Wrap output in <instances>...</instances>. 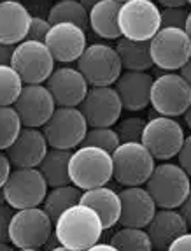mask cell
<instances>
[{"mask_svg": "<svg viewBox=\"0 0 191 251\" xmlns=\"http://www.w3.org/2000/svg\"><path fill=\"white\" fill-rule=\"evenodd\" d=\"M104 232L100 216L83 202L71 205L54 222V235L58 237L63 250H92Z\"/></svg>", "mask_w": 191, "mask_h": 251, "instance_id": "obj_1", "label": "cell"}, {"mask_svg": "<svg viewBox=\"0 0 191 251\" xmlns=\"http://www.w3.org/2000/svg\"><path fill=\"white\" fill-rule=\"evenodd\" d=\"M54 232V222L44 207L16 209L9 225V239L14 248L35 251L46 246Z\"/></svg>", "mask_w": 191, "mask_h": 251, "instance_id": "obj_2", "label": "cell"}, {"mask_svg": "<svg viewBox=\"0 0 191 251\" xmlns=\"http://www.w3.org/2000/svg\"><path fill=\"white\" fill-rule=\"evenodd\" d=\"M71 183L79 190L104 186L112 179V155L95 146H79L72 151Z\"/></svg>", "mask_w": 191, "mask_h": 251, "instance_id": "obj_3", "label": "cell"}, {"mask_svg": "<svg viewBox=\"0 0 191 251\" xmlns=\"http://www.w3.org/2000/svg\"><path fill=\"white\" fill-rule=\"evenodd\" d=\"M144 186L149 190L158 207L179 209L191 190V177L179 163L167 160L160 165H154L153 174Z\"/></svg>", "mask_w": 191, "mask_h": 251, "instance_id": "obj_4", "label": "cell"}, {"mask_svg": "<svg viewBox=\"0 0 191 251\" xmlns=\"http://www.w3.org/2000/svg\"><path fill=\"white\" fill-rule=\"evenodd\" d=\"M112 155V179L123 186L145 184L154 171V156L142 143H121Z\"/></svg>", "mask_w": 191, "mask_h": 251, "instance_id": "obj_5", "label": "cell"}, {"mask_svg": "<svg viewBox=\"0 0 191 251\" xmlns=\"http://www.w3.org/2000/svg\"><path fill=\"white\" fill-rule=\"evenodd\" d=\"M5 204L13 209H26L42 205L49 184L39 167H14L4 184Z\"/></svg>", "mask_w": 191, "mask_h": 251, "instance_id": "obj_6", "label": "cell"}, {"mask_svg": "<svg viewBox=\"0 0 191 251\" xmlns=\"http://www.w3.org/2000/svg\"><path fill=\"white\" fill-rule=\"evenodd\" d=\"M77 69L90 86H112L123 72L116 48L102 42L88 44L77 60Z\"/></svg>", "mask_w": 191, "mask_h": 251, "instance_id": "obj_7", "label": "cell"}, {"mask_svg": "<svg viewBox=\"0 0 191 251\" xmlns=\"http://www.w3.org/2000/svg\"><path fill=\"white\" fill-rule=\"evenodd\" d=\"M54 56L51 54L46 42L25 39L14 46L11 65L20 74L25 84L46 83L54 71Z\"/></svg>", "mask_w": 191, "mask_h": 251, "instance_id": "obj_8", "label": "cell"}, {"mask_svg": "<svg viewBox=\"0 0 191 251\" xmlns=\"http://www.w3.org/2000/svg\"><path fill=\"white\" fill-rule=\"evenodd\" d=\"M88 128H90V125H88L86 118L81 113L79 107L56 105L48 123L42 126V132L46 135L48 144L51 148L75 150L81 146Z\"/></svg>", "mask_w": 191, "mask_h": 251, "instance_id": "obj_9", "label": "cell"}, {"mask_svg": "<svg viewBox=\"0 0 191 251\" xmlns=\"http://www.w3.org/2000/svg\"><path fill=\"white\" fill-rule=\"evenodd\" d=\"M121 37L151 41L162 28V11L153 0H126L119 9Z\"/></svg>", "mask_w": 191, "mask_h": 251, "instance_id": "obj_10", "label": "cell"}, {"mask_svg": "<svg viewBox=\"0 0 191 251\" xmlns=\"http://www.w3.org/2000/svg\"><path fill=\"white\" fill-rule=\"evenodd\" d=\"M191 104V86L177 72H163L154 77L151 88V107L162 116H183Z\"/></svg>", "mask_w": 191, "mask_h": 251, "instance_id": "obj_11", "label": "cell"}, {"mask_svg": "<svg viewBox=\"0 0 191 251\" xmlns=\"http://www.w3.org/2000/svg\"><path fill=\"white\" fill-rule=\"evenodd\" d=\"M184 139H186L184 128L177 122V118L158 114L147 120L141 143L151 151L154 160L167 162L177 156Z\"/></svg>", "mask_w": 191, "mask_h": 251, "instance_id": "obj_12", "label": "cell"}, {"mask_svg": "<svg viewBox=\"0 0 191 251\" xmlns=\"http://www.w3.org/2000/svg\"><path fill=\"white\" fill-rule=\"evenodd\" d=\"M151 58L158 69L165 72L181 71L191 56V39L184 28H162L149 41Z\"/></svg>", "mask_w": 191, "mask_h": 251, "instance_id": "obj_13", "label": "cell"}, {"mask_svg": "<svg viewBox=\"0 0 191 251\" xmlns=\"http://www.w3.org/2000/svg\"><path fill=\"white\" fill-rule=\"evenodd\" d=\"M79 109L90 126H114L121 120L123 104L114 86H90Z\"/></svg>", "mask_w": 191, "mask_h": 251, "instance_id": "obj_14", "label": "cell"}, {"mask_svg": "<svg viewBox=\"0 0 191 251\" xmlns=\"http://www.w3.org/2000/svg\"><path fill=\"white\" fill-rule=\"evenodd\" d=\"M14 109L21 118L23 126L42 128L56 109L53 95L46 84H23Z\"/></svg>", "mask_w": 191, "mask_h": 251, "instance_id": "obj_15", "label": "cell"}, {"mask_svg": "<svg viewBox=\"0 0 191 251\" xmlns=\"http://www.w3.org/2000/svg\"><path fill=\"white\" fill-rule=\"evenodd\" d=\"M46 46L49 48L54 60L60 63L77 62L86 50V32L74 23H54L51 25L46 37Z\"/></svg>", "mask_w": 191, "mask_h": 251, "instance_id": "obj_16", "label": "cell"}, {"mask_svg": "<svg viewBox=\"0 0 191 251\" xmlns=\"http://www.w3.org/2000/svg\"><path fill=\"white\" fill-rule=\"evenodd\" d=\"M44 84L49 88L56 105L62 107H79L90 90L84 75L79 72V69L74 67L54 69Z\"/></svg>", "mask_w": 191, "mask_h": 251, "instance_id": "obj_17", "label": "cell"}, {"mask_svg": "<svg viewBox=\"0 0 191 251\" xmlns=\"http://www.w3.org/2000/svg\"><path fill=\"white\" fill-rule=\"evenodd\" d=\"M121 199V226H141L145 228L153 220L154 213L158 211V205L154 202L149 190L139 184V186H125L119 192Z\"/></svg>", "mask_w": 191, "mask_h": 251, "instance_id": "obj_18", "label": "cell"}, {"mask_svg": "<svg viewBox=\"0 0 191 251\" xmlns=\"http://www.w3.org/2000/svg\"><path fill=\"white\" fill-rule=\"evenodd\" d=\"M153 81L154 77L149 72L123 71L112 86L116 88L118 95H119L123 109L130 113H139V111H144L147 105H151Z\"/></svg>", "mask_w": 191, "mask_h": 251, "instance_id": "obj_19", "label": "cell"}, {"mask_svg": "<svg viewBox=\"0 0 191 251\" xmlns=\"http://www.w3.org/2000/svg\"><path fill=\"white\" fill-rule=\"evenodd\" d=\"M48 150L49 144L41 128L23 126L16 141L5 150V153L13 167H39Z\"/></svg>", "mask_w": 191, "mask_h": 251, "instance_id": "obj_20", "label": "cell"}, {"mask_svg": "<svg viewBox=\"0 0 191 251\" xmlns=\"http://www.w3.org/2000/svg\"><path fill=\"white\" fill-rule=\"evenodd\" d=\"M188 228L190 226H188L181 211L170 209V207H158L149 225L145 226V230L151 237V243H153V248L160 251L168 250L172 241L179 234L186 232Z\"/></svg>", "mask_w": 191, "mask_h": 251, "instance_id": "obj_21", "label": "cell"}, {"mask_svg": "<svg viewBox=\"0 0 191 251\" xmlns=\"http://www.w3.org/2000/svg\"><path fill=\"white\" fill-rule=\"evenodd\" d=\"M32 14L21 2L2 0L0 2V42L16 46L25 41Z\"/></svg>", "mask_w": 191, "mask_h": 251, "instance_id": "obj_22", "label": "cell"}, {"mask_svg": "<svg viewBox=\"0 0 191 251\" xmlns=\"http://www.w3.org/2000/svg\"><path fill=\"white\" fill-rule=\"evenodd\" d=\"M83 204L90 205L93 211L100 216L104 230H111L112 226L119 223L121 214V199L119 193L109 188L107 184L96 186V188L83 190L81 201Z\"/></svg>", "mask_w": 191, "mask_h": 251, "instance_id": "obj_23", "label": "cell"}, {"mask_svg": "<svg viewBox=\"0 0 191 251\" xmlns=\"http://www.w3.org/2000/svg\"><path fill=\"white\" fill-rule=\"evenodd\" d=\"M119 9L121 2H118V0H102V2H98L95 7L88 11L90 28L98 37L107 39V41H118L121 37L119 20H118Z\"/></svg>", "mask_w": 191, "mask_h": 251, "instance_id": "obj_24", "label": "cell"}, {"mask_svg": "<svg viewBox=\"0 0 191 251\" xmlns=\"http://www.w3.org/2000/svg\"><path fill=\"white\" fill-rule=\"evenodd\" d=\"M116 53L121 60L123 71H142L147 72L153 67L149 41H135V39L119 37L116 42Z\"/></svg>", "mask_w": 191, "mask_h": 251, "instance_id": "obj_25", "label": "cell"}, {"mask_svg": "<svg viewBox=\"0 0 191 251\" xmlns=\"http://www.w3.org/2000/svg\"><path fill=\"white\" fill-rule=\"evenodd\" d=\"M72 150H60V148H51L48 150L46 156L39 163V171L46 179V183L51 186H60V184L71 183V165Z\"/></svg>", "mask_w": 191, "mask_h": 251, "instance_id": "obj_26", "label": "cell"}, {"mask_svg": "<svg viewBox=\"0 0 191 251\" xmlns=\"http://www.w3.org/2000/svg\"><path fill=\"white\" fill-rule=\"evenodd\" d=\"M81 193H83V190H79L72 183L60 184V186H51L46 193V199L42 202V207L51 216V220L56 222V218L63 211L69 209L71 205L77 204L81 201Z\"/></svg>", "mask_w": 191, "mask_h": 251, "instance_id": "obj_27", "label": "cell"}, {"mask_svg": "<svg viewBox=\"0 0 191 251\" xmlns=\"http://www.w3.org/2000/svg\"><path fill=\"white\" fill-rule=\"evenodd\" d=\"M51 25L54 23H74L81 28L88 30L90 21H88V9L81 4L79 0H58L48 14Z\"/></svg>", "mask_w": 191, "mask_h": 251, "instance_id": "obj_28", "label": "cell"}, {"mask_svg": "<svg viewBox=\"0 0 191 251\" xmlns=\"http://www.w3.org/2000/svg\"><path fill=\"white\" fill-rule=\"evenodd\" d=\"M111 243L116 250L125 251H149L153 250V243L145 228L141 226H121L119 230L112 234Z\"/></svg>", "mask_w": 191, "mask_h": 251, "instance_id": "obj_29", "label": "cell"}, {"mask_svg": "<svg viewBox=\"0 0 191 251\" xmlns=\"http://www.w3.org/2000/svg\"><path fill=\"white\" fill-rule=\"evenodd\" d=\"M23 123L14 105H0V150L5 151L20 135Z\"/></svg>", "mask_w": 191, "mask_h": 251, "instance_id": "obj_30", "label": "cell"}, {"mask_svg": "<svg viewBox=\"0 0 191 251\" xmlns=\"http://www.w3.org/2000/svg\"><path fill=\"white\" fill-rule=\"evenodd\" d=\"M23 84L25 83L13 65H0V105H14Z\"/></svg>", "mask_w": 191, "mask_h": 251, "instance_id": "obj_31", "label": "cell"}, {"mask_svg": "<svg viewBox=\"0 0 191 251\" xmlns=\"http://www.w3.org/2000/svg\"><path fill=\"white\" fill-rule=\"evenodd\" d=\"M119 144H121V141H119V135H118L116 128H112V126H90L83 139V143H81V146L102 148V150L112 153Z\"/></svg>", "mask_w": 191, "mask_h": 251, "instance_id": "obj_32", "label": "cell"}, {"mask_svg": "<svg viewBox=\"0 0 191 251\" xmlns=\"http://www.w3.org/2000/svg\"><path fill=\"white\" fill-rule=\"evenodd\" d=\"M145 120L141 116L123 118L116 123V132L121 143H141L145 128Z\"/></svg>", "mask_w": 191, "mask_h": 251, "instance_id": "obj_33", "label": "cell"}, {"mask_svg": "<svg viewBox=\"0 0 191 251\" xmlns=\"http://www.w3.org/2000/svg\"><path fill=\"white\" fill-rule=\"evenodd\" d=\"M186 7H163L162 9V26L167 28H184L188 20Z\"/></svg>", "mask_w": 191, "mask_h": 251, "instance_id": "obj_34", "label": "cell"}, {"mask_svg": "<svg viewBox=\"0 0 191 251\" xmlns=\"http://www.w3.org/2000/svg\"><path fill=\"white\" fill-rule=\"evenodd\" d=\"M49 28H51L49 20H46V18H39V16H32L26 39H30V41L44 42V41H46V37H48V32H49Z\"/></svg>", "mask_w": 191, "mask_h": 251, "instance_id": "obj_35", "label": "cell"}, {"mask_svg": "<svg viewBox=\"0 0 191 251\" xmlns=\"http://www.w3.org/2000/svg\"><path fill=\"white\" fill-rule=\"evenodd\" d=\"M14 211L9 204H0V241L2 243H11L9 239V225L13 220Z\"/></svg>", "mask_w": 191, "mask_h": 251, "instance_id": "obj_36", "label": "cell"}, {"mask_svg": "<svg viewBox=\"0 0 191 251\" xmlns=\"http://www.w3.org/2000/svg\"><path fill=\"white\" fill-rule=\"evenodd\" d=\"M177 163L188 172V176L191 177V134L184 139L183 146H181V150H179Z\"/></svg>", "mask_w": 191, "mask_h": 251, "instance_id": "obj_37", "label": "cell"}, {"mask_svg": "<svg viewBox=\"0 0 191 251\" xmlns=\"http://www.w3.org/2000/svg\"><path fill=\"white\" fill-rule=\"evenodd\" d=\"M170 251H191V232L186 230L183 234H179L177 237L172 241Z\"/></svg>", "mask_w": 191, "mask_h": 251, "instance_id": "obj_38", "label": "cell"}, {"mask_svg": "<svg viewBox=\"0 0 191 251\" xmlns=\"http://www.w3.org/2000/svg\"><path fill=\"white\" fill-rule=\"evenodd\" d=\"M13 163H11V160H9L7 153H4V151L0 150V188H4L5 181L9 179V174H11V171H13Z\"/></svg>", "mask_w": 191, "mask_h": 251, "instance_id": "obj_39", "label": "cell"}, {"mask_svg": "<svg viewBox=\"0 0 191 251\" xmlns=\"http://www.w3.org/2000/svg\"><path fill=\"white\" fill-rule=\"evenodd\" d=\"M13 51L14 46H9V44H2L0 42V65H11Z\"/></svg>", "mask_w": 191, "mask_h": 251, "instance_id": "obj_40", "label": "cell"}, {"mask_svg": "<svg viewBox=\"0 0 191 251\" xmlns=\"http://www.w3.org/2000/svg\"><path fill=\"white\" fill-rule=\"evenodd\" d=\"M179 211H181V214H183L184 220H186L188 226L191 228V190H190V193H188V197L184 199L183 204L179 205Z\"/></svg>", "mask_w": 191, "mask_h": 251, "instance_id": "obj_41", "label": "cell"}, {"mask_svg": "<svg viewBox=\"0 0 191 251\" xmlns=\"http://www.w3.org/2000/svg\"><path fill=\"white\" fill-rule=\"evenodd\" d=\"M163 7H186V0H156Z\"/></svg>", "mask_w": 191, "mask_h": 251, "instance_id": "obj_42", "label": "cell"}, {"mask_svg": "<svg viewBox=\"0 0 191 251\" xmlns=\"http://www.w3.org/2000/svg\"><path fill=\"white\" fill-rule=\"evenodd\" d=\"M179 74L183 75L184 79H186L188 83H190V86H191V56H190V58H188V62L184 63L183 67H181V71H179Z\"/></svg>", "mask_w": 191, "mask_h": 251, "instance_id": "obj_43", "label": "cell"}, {"mask_svg": "<svg viewBox=\"0 0 191 251\" xmlns=\"http://www.w3.org/2000/svg\"><path fill=\"white\" fill-rule=\"evenodd\" d=\"M92 250H109V251H114L116 248H114V244L109 241V243H100V241H96L95 244L92 246Z\"/></svg>", "mask_w": 191, "mask_h": 251, "instance_id": "obj_44", "label": "cell"}, {"mask_svg": "<svg viewBox=\"0 0 191 251\" xmlns=\"http://www.w3.org/2000/svg\"><path fill=\"white\" fill-rule=\"evenodd\" d=\"M183 118H184V123H186V126L191 130V104L188 105V109H186V111H184Z\"/></svg>", "mask_w": 191, "mask_h": 251, "instance_id": "obj_45", "label": "cell"}, {"mask_svg": "<svg viewBox=\"0 0 191 251\" xmlns=\"http://www.w3.org/2000/svg\"><path fill=\"white\" fill-rule=\"evenodd\" d=\"M79 2L84 5V7L88 9V11H90V9H92V7H95V5L98 4V2H102V0H79Z\"/></svg>", "mask_w": 191, "mask_h": 251, "instance_id": "obj_46", "label": "cell"}, {"mask_svg": "<svg viewBox=\"0 0 191 251\" xmlns=\"http://www.w3.org/2000/svg\"><path fill=\"white\" fill-rule=\"evenodd\" d=\"M184 30H186V34L190 35V39H191V11L188 13V20H186V26H184Z\"/></svg>", "mask_w": 191, "mask_h": 251, "instance_id": "obj_47", "label": "cell"}, {"mask_svg": "<svg viewBox=\"0 0 191 251\" xmlns=\"http://www.w3.org/2000/svg\"><path fill=\"white\" fill-rule=\"evenodd\" d=\"M9 250H13L11 243H2V241H0V251H9Z\"/></svg>", "mask_w": 191, "mask_h": 251, "instance_id": "obj_48", "label": "cell"}, {"mask_svg": "<svg viewBox=\"0 0 191 251\" xmlns=\"http://www.w3.org/2000/svg\"><path fill=\"white\" fill-rule=\"evenodd\" d=\"M0 204H5V197H4V190L0 188Z\"/></svg>", "mask_w": 191, "mask_h": 251, "instance_id": "obj_49", "label": "cell"}, {"mask_svg": "<svg viewBox=\"0 0 191 251\" xmlns=\"http://www.w3.org/2000/svg\"><path fill=\"white\" fill-rule=\"evenodd\" d=\"M118 2H121V4H123V2H126V0H118Z\"/></svg>", "mask_w": 191, "mask_h": 251, "instance_id": "obj_50", "label": "cell"}, {"mask_svg": "<svg viewBox=\"0 0 191 251\" xmlns=\"http://www.w3.org/2000/svg\"><path fill=\"white\" fill-rule=\"evenodd\" d=\"M186 2H188V4H190V5H191V0H186Z\"/></svg>", "mask_w": 191, "mask_h": 251, "instance_id": "obj_51", "label": "cell"}, {"mask_svg": "<svg viewBox=\"0 0 191 251\" xmlns=\"http://www.w3.org/2000/svg\"><path fill=\"white\" fill-rule=\"evenodd\" d=\"M0 2H2V0H0Z\"/></svg>", "mask_w": 191, "mask_h": 251, "instance_id": "obj_52", "label": "cell"}]
</instances>
